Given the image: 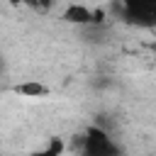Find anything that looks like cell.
Wrapping results in <instances>:
<instances>
[{
    "label": "cell",
    "mask_w": 156,
    "mask_h": 156,
    "mask_svg": "<svg viewBox=\"0 0 156 156\" xmlns=\"http://www.w3.org/2000/svg\"><path fill=\"white\" fill-rule=\"evenodd\" d=\"M80 156H119V149L105 129L88 127L80 136Z\"/></svg>",
    "instance_id": "6da1fadb"
},
{
    "label": "cell",
    "mask_w": 156,
    "mask_h": 156,
    "mask_svg": "<svg viewBox=\"0 0 156 156\" xmlns=\"http://www.w3.org/2000/svg\"><path fill=\"white\" fill-rule=\"evenodd\" d=\"M124 20L139 27H156V0H129L122 5Z\"/></svg>",
    "instance_id": "7a4b0ae2"
},
{
    "label": "cell",
    "mask_w": 156,
    "mask_h": 156,
    "mask_svg": "<svg viewBox=\"0 0 156 156\" xmlns=\"http://www.w3.org/2000/svg\"><path fill=\"white\" fill-rule=\"evenodd\" d=\"M66 20H68V22H80V24H85V22H98V20H95V15H93V12H88L85 7H68Z\"/></svg>",
    "instance_id": "3957f363"
},
{
    "label": "cell",
    "mask_w": 156,
    "mask_h": 156,
    "mask_svg": "<svg viewBox=\"0 0 156 156\" xmlns=\"http://www.w3.org/2000/svg\"><path fill=\"white\" fill-rule=\"evenodd\" d=\"M17 93H24V95H44V93H46V88H44V85H39V83H24V85H20V88H17Z\"/></svg>",
    "instance_id": "277c9868"
},
{
    "label": "cell",
    "mask_w": 156,
    "mask_h": 156,
    "mask_svg": "<svg viewBox=\"0 0 156 156\" xmlns=\"http://www.w3.org/2000/svg\"><path fill=\"white\" fill-rule=\"evenodd\" d=\"M61 149H63V146H61V141H58V139H51V141H49V146H46L41 154H37V156H58V154H61Z\"/></svg>",
    "instance_id": "5b68a950"
}]
</instances>
